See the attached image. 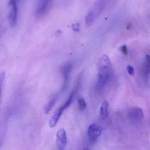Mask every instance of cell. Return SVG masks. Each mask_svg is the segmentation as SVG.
I'll return each instance as SVG.
<instances>
[{
    "label": "cell",
    "instance_id": "obj_1",
    "mask_svg": "<svg viewBox=\"0 0 150 150\" xmlns=\"http://www.w3.org/2000/svg\"><path fill=\"white\" fill-rule=\"evenodd\" d=\"M98 69V89L103 88L110 79L112 67L110 59L107 55H103L99 59L97 64Z\"/></svg>",
    "mask_w": 150,
    "mask_h": 150
},
{
    "label": "cell",
    "instance_id": "obj_2",
    "mask_svg": "<svg viewBox=\"0 0 150 150\" xmlns=\"http://www.w3.org/2000/svg\"><path fill=\"white\" fill-rule=\"evenodd\" d=\"M106 0H97L85 17L86 25L91 26L105 7Z\"/></svg>",
    "mask_w": 150,
    "mask_h": 150
},
{
    "label": "cell",
    "instance_id": "obj_3",
    "mask_svg": "<svg viewBox=\"0 0 150 150\" xmlns=\"http://www.w3.org/2000/svg\"><path fill=\"white\" fill-rule=\"evenodd\" d=\"M52 5V0H37L35 13L36 16L41 17L50 11Z\"/></svg>",
    "mask_w": 150,
    "mask_h": 150
},
{
    "label": "cell",
    "instance_id": "obj_4",
    "mask_svg": "<svg viewBox=\"0 0 150 150\" xmlns=\"http://www.w3.org/2000/svg\"><path fill=\"white\" fill-rule=\"evenodd\" d=\"M9 12L8 21L11 27L14 28L16 26L18 19V7L16 0H9L8 3Z\"/></svg>",
    "mask_w": 150,
    "mask_h": 150
},
{
    "label": "cell",
    "instance_id": "obj_5",
    "mask_svg": "<svg viewBox=\"0 0 150 150\" xmlns=\"http://www.w3.org/2000/svg\"><path fill=\"white\" fill-rule=\"evenodd\" d=\"M103 129L101 126L95 123L90 125L88 130V135L90 141L95 142L101 135Z\"/></svg>",
    "mask_w": 150,
    "mask_h": 150
},
{
    "label": "cell",
    "instance_id": "obj_6",
    "mask_svg": "<svg viewBox=\"0 0 150 150\" xmlns=\"http://www.w3.org/2000/svg\"><path fill=\"white\" fill-rule=\"evenodd\" d=\"M57 144L59 150H64L66 147L67 144V135L64 129H60L57 132Z\"/></svg>",
    "mask_w": 150,
    "mask_h": 150
},
{
    "label": "cell",
    "instance_id": "obj_7",
    "mask_svg": "<svg viewBox=\"0 0 150 150\" xmlns=\"http://www.w3.org/2000/svg\"><path fill=\"white\" fill-rule=\"evenodd\" d=\"M128 115L129 119L134 122H140L143 120L144 117L143 110L138 107H134L130 109L128 111Z\"/></svg>",
    "mask_w": 150,
    "mask_h": 150
},
{
    "label": "cell",
    "instance_id": "obj_8",
    "mask_svg": "<svg viewBox=\"0 0 150 150\" xmlns=\"http://www.w3.org/2000/svg\"><path fill=\"white\" fill-rule=\"evenodd\" d=\"M72 64L71 63H66L62 67V72L64 78V84L62 87L63 91H64L67 86L69 77L72 70Z\"/></svg>",
    "mask_w": 150,
    "mask_h": 150
},
{
    "label": "cell",
    "instance_id": "obj_9",
    "mask_svg": "<svg viewBox=\"0 0 150 150\" xmlns=\"http://www.w3.org/2000/svg\"><path fill=\"white\" fill-rule=\"evenodd\" d=\"M109 103L107 100H103L100 109V115L101 119L105 120L108 116Z\"/></svg>",
    "mask_w": 150,
    "mask_h": 150
},
{
    "label": "cell",
    "instance_id": "obj_10",
    "mask_svg": "<svg viewBox=\"0 0 150 150\" xmlns=\"http://www.w3.org/2000/svg\"><path fill=\"white\" fill-rule=\"evenodd\" d=\"M150 59L149 55H146L143 64L142 71H143V74L146 77H148L150 74Z\"/></svg>",
    "mask_w": 150,
    "mask_h": 150
},
{
    "label": "cell",
    "instance_id": "obj_11",
    "mask_svg": "<svg viewBox=\"0 0 150 150\" xmlns=\"http://www.w3.org/2000/svg\"><path fill=\"white\" fill-rule=\"evenodd\" d=\"M77 88H74L73 90L72 91V92L70 93V95L68 96V98L67 100L65 102V103L62 105V106L59 108L58 110L59 111H61V112L63 113V111L66 109L71 103L72 101L74 95V93H75V90H76Z\"/></svg>",
    "mask_w": 150,
    "mask_h": 150
},
{
    "label": "cell",
    "instance_id": "obj_12",
    "mask_svg": "<svg viewBox=\"0 0 150 150\" xmlns=\"http://www.w3.org/2000/svg\"><path fill=\"white\" fill-rule=\"evenodd\" d=\"M62 113L61 111L58 110L52 116L49 122V125L51 128H54L56 126Z\"/></svg>",
    "mask_w": 150,
    "mask_h": 150
},
{
    "label": "cell",
    "instance_id": "obj_13",
    "mask_svg": "<svg viewBox=\"0 0 150 150\" xmlns=\"http://www.w3.org/2000/svg\"><path fill=\"white\" fill-rule=\"evenodd\" d=\"M58 96H53L50 100L48 103L47 105H46V107L45 108V114H49L50 111L52 109L53 107L55 106L56 104V102H57V100Z\"/></svg>",
    "mask_w": 150,
    "mask_h": 150
},
{
    "label": "cell",
    "instance_id": "obj_14",
    "mask_svg": "<svg viewBox=\"0 0 150 150\" xmlns=\"http://www.w3.org/2000/svg\"><path fill=\"white\" fill-rule=\"evenodd\" d=\"M77 103L79 110L80 111H84L87 106V104L84 98L81 96H79L77 99Z\"/></svg>",
    "mask_w": 150,
    "mask_h": 150
},
{
    "label": "cell",
    "instance_id": "obj_15",
    "mask_svg": "<svg viewBox=\"0 0 150 150\" xmlns=\"http://www.w3.org/2000/svg\"><path fill=\"white\" fill-rule=\"evenodd\" d=\"M127 70L128 74L131 76H133L134 74V68L132 66L129 65L127 67Z\"/></svg>",
    "mask_w": 150,
    "mask_h": 150
},
{
    "label": "cell",
    "instance_id": "obj_16",
    "mask_svg": "<svg viewBox=\"0 0 150 150\" xmlns=\"http://www.w3.org/2000/svg\"><path fill=\"white\" fill-rule=\"evenodd\" d=\"M121 52L123 54H124L125 55H128V51L127 49V46L126 45H123L121 47Z\"/></svg>",
    "mask_w": 150,
    "mask_h": 150
},
{
    "label": "cell",
    "instance_id": "obj_17",
    "mask_svg": "<svg viewBox=\"0 0 150 150\" xmlns=\"http://www.w3.org/2000/svg\"><path fill=\"white\" fill-rule=\"evenodd\" d=\"M2 88H3V85L1 83H0V100L1 98V93H2Z\"/></svg>",
    "mask_w": 150,
    "mask_h": 150
},
{
    "label": "cell",
    "instance_id": "obj_18",
    "mask_svg": "<svg viewBox=\"0 0 150 150\" xmlns=\"http://www.w3.org/2000/svg\"><path fill=\"white\" fill-rule=\"evenodd\" d=\"M16 1H17V0H16Z\"/></svg>",
    "mask_w": 150,
    "mask_h": 150
}]
</instances>
